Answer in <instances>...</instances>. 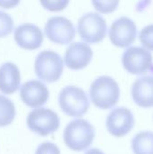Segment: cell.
Here are the masks:
<instances>
[{
	"mask_svg": "<svg viewBox=\"0 0 153 154\" xmlns=\"http://www.w3.org/2000/svg\"><path fill=\"white\" fill-rule=\"evenodd\" d=\"M96 135L94 126L85 119H76L68 124L64 129L65 144L72 151L87 150L93 143Z\"/></svg>",
	"mask_w": 153,
	"mask_h": 154,
	"instance_id": "6da1fadb",
	"label": "cell"
},
{
	"mask_svg": "<svg viewBox=\"0 0 153 154\" xmlns=\"http://www.w3.org/2000/svg\"><path fill=\"white\" fill-rule=\"evenodd\" d=\"M89 94L96 106L101 109H109L117 104L120 97V88L113 78L101 76L91 84Z\"/></svg>",
	"mask_w": 153,
	"mask_h": 154,
	"instance_id": "7a4b0ae2",
	"label": "cell"
},
{
	"mask_svg": "<svg viewBox=\"0 0 153 154\" xmlns=\"http://www.w3.org/2000/svg\"><path fill=\"white\" fill-rule=\"evenodd\" d=\"M59 104L66 115L78 117L87 112L89 99L82 88L76 86H67L59 94Z\"/></svg>",
	"mask_w": 153,
	"mask_h": 154,
	"instance_id": "3957f363",
	"label": "cell"
},
{
	"mask_svg": "<svg viewBox=\"0 0 153 154\" xmlns=\"http://www.w3.org/2000/svg\"><path fill=\"white\" fill-rule=\"evenodd\" d=\"M63 60L60 55L53 51H41L34 62V70L37 77L47 83L56 82L63 72Z\"/></svg>",
	"mask_w": 153,
	"mask_h": 154,
	"instance_id": "277c9868",
	"label": "cell"
},
{
	"mask_svg": "<svg viewBox=\"0 0 153 154\" xmlns=\"http://www.w3.org/2000/svg\"><path fill=\"white\" fill-rule=\"evenodd\" d=\"M26 124L32 132L41 136H47L59 129L60 121L57 113L51 109L39 107L30 112Z\"/></svg>",
	"mask_w": 153,
	"mask_h": 154,
	"instance_id": "5b68a950",
	"label": "cell"
},
{
	"mask_svg": "<svg viewBox=\"0 0 153 154\" xmlns=\"http://www.w3.org/2000/svg\"><path fill=\"white\" fill-rule=\"evenodd\" d=\"M106 20L97 13H87L78 22V34L87 43H97L104 40L106 34Z\"/></svg>",
	"mask_w": 153,
	"mask_h": 154,
	"instance_id": "8992f818",
	"label": "cell"
},
{
	"mask_svg": "<svg viewBox=\"0 0 153 154\" xmlns=\"http://www.w3.org/2000/svg\"><path fill=\"white\" fill-rule=\"evenodd\" d=\"M153 57L145 48L129 47L122 56V63L127 72L134 75H143L153 70Z\"/></svg>",
	"mask_w": 153,
	"mask_h": 154,
	"instance_id": "52a82bcc",
	"label": "cell"
},
{
	"mask_svg": "<svg viewBox=\"0 0 153 154\" xmlns=\"http://www.w3.org/2000/svg\"><path fill=\"white\" fill-rule=\"evenodd\" d=\"M45 35L51 42L58 44H69L75 38L76 30L73 23L64 16H52L48 19Z\"/></svg>",
	"mask_w": 153,
	"mask_h": 154,
	"instance_id": "ba28073f",
	"label": "cell"
},
{
	"mask_svg": "<svg viewBox=\"0 0 153 154\" xmlns=\"http://www.w3.org/2000/svg\"><path fill=\"white\" fill-rule=\"evenodd\" d=\"M137 27L133 20L122 16L116 19L109 29L111 42L120 48L130 46L136 39Z\"/></svg>",
	"mask_w": 153,
	"mask_h": 154,
	"instance_id": "9c48e42d",
	"label": "cell"
},
{
	"mask_svg": "<svg viewBox=\"0 0 153 154\" xmlns=\"http://www.w3.org/2000/svg\"><path fill=\"white\" fill-rule=\"evenodd\" d=\"M134 125V116L132 111L126 107L113 109L106 118V128L108 132L115 136L122 137L131 132Z\"/></svg>",
	"mask_w": 153,
	"mask_h": 154,
	"instance_id": "30bf717a",
	"label": "cell"
},
{
	"mask_svg": "<svg viewBox=\"0 0 153 154\" xmlns=\"http://www.w3.org/2000/svg\"><path fill=\"white\" fill-rule=\"evenodd\" d=\"M49 89L40 80L32 79L26 81L20 87V97L28 106L39 108L49 99Z\"/></svg>",
	"mask_w": 153,
	"mask_h": 154,
	"instance_id": "8fae6325",
	"label": "cell"
},
{
	"mask_svg": "<svg viewBox=\"0 0 153 154\" xmlns=\"http://www.w3.org/2000/svg\"><path fill=\"white\" fill-rule=\"evenodd\" d=\"M93 58L91 47L85 42H76L71 43L64 54L66 66L73 70H78L86 68Z\"/></svg>",
	"mask_w": 153,
	"mask_h": 154,
	"instance_id": "7c38bea8",
	"label": "cell"
},
{
	"mask_svg": "<svg viewBox=\"0 0 153 154\" xmlns=\"http://www.w3.org/2000/svg\"><path fill=\"white\" fill-rule=\"evenodd\" d=\"M14 38L21 48L25 50H35L41 46L43 33L39 26L33 23H24L14 29Z\"/></svg>",
	"mask_w": 153,
	"mask_h": 154,
	"instance_id": "4fadbf2b",
	"label": "cell"
},
{
	"mask_svg": "<svg viewBox=\"0 0 153 154\" xmlns=\"http://www.w3.org/2000/svg\"><path fill=\"white\" fill-rule=\"evenodd\" d=\"M133 101L141 107L153 106V76L139 78L132 87Z\"/></svg>",
	"mask_w": 153,
	"mask_h": 154,
	"instance_id": "5bb4252c",
	"label": "cell"
},
{
	"mask_svg": "<svg viewBox=\"0 0 153 154\" xmlns=\"http://www.w3.org/2000/svg\"><path fill=\"white\" fill-rule=\"evenodd\" d=\"M21 74L18 67L13 62H5L0 66V91L13 94L20 87Z\"/></svg>",
	"mask_w": 153,
	"mask_h": 154,
	"instance_id": "9a60e30c",
	"label": "cell"
},
{
	"mask_svg": "<svg viewBox=\"0 0 153 154\" xmlns=\"http://www.w3.org/2000/svg\"><path fill=\"white\" fill-rule=\"evenodd\" d=\"M132 149L134 154H153V133L141 132L132 140Z\"/></svg>",
	"mask_w": 153,
	"mask_h": 154,
	"instance_id": "2e32d148",
	"label": "cell"
},
{
	"mask_svg": "<svg viewBox=\"0 0 153 154\" xmlns=\"http://www.w3.org/2000/svg\"><path fill=\"white\" fill-rule=\"evenodd\" d=\"M16 110L14 103L5 96L0 95V126L10 125L15 117Z\"/></svg>",
	"mask_w": 153,
	"mask_h": 154,
	"instance_id": "e0dca14e",
	"label": "cell"
},
{
	"mask_svg": "<svg viewBox=\"0 0 153 154\" xmlns=\"http://www.w3.org/2000/svg\"><path fill=\"white\" fill-rule=\"evenodd\" d=\"M14 29V21L10 14L0 10V38L5 37L12 32Z\"/></svg>",
	"mask_w": 153,
	"mask_h": 154,
	"instance_id": "ac0fdd59",
	"label": "cell"
},
{
	"mask_svg": "<svg viewBox=\"0 0 153 154\" xmlns=\"http://www.w3.org/2000/svg\"><path fill=\"white\" fill-rule=\"evenodd\" d=\"M140 41L146 50L153 51V24L145 26L141 31Z\"/></svg>",
	"mask_w": 153,
	"mask_h": 154,
	"instance_id": "d6986e66",
	"label": "cell"
},
{
	"mask_svg": "<svg viewBox=\"0 0 153 154\" xmlns=\"http://www.w3.org/2000/svg\"><path fill=\"white\" fill-rule=\"evenodd\" d=\"M95 8L101 13H111L117 8L119 1H92Z\"/></svg>",
	"mask_w": 153,
	"mask_h": 154,
	"instance_id": "ffe728a7",
	"label": "cell"
},
{
	"mask_svg": "<svg viewBox=\"0 0 153 154\" xmlns=\"http://www.w3.org/2000/svg\"><path fill=\"white\" fill-rule=\"evenodd\" d=\"M41 5L52 12H57V11H61L63 10L68 5L69 1L68 0H51V1H41Z\"/></svg>",
	"mask_w": 153,
	"mask_h": 154,
	"instance_id": "44dd1931",
	"label": "cell"
},
{
	"mask_svg": "<svg viewBox=\"0 0 153 154\" xmlns=\"http://www.w3.org/2000/svg\"><path fill=\"white\" fill-rule=\"evenodd\" d=\"M35 154H60V152L55 143L44 142L38 146Z\"/></svg>",
	"mask_w": 153,
	"mask_h": 154,
	"instance_id": "7402d4cb",
	"label": "cell"
},
{
	"mask_svg": "<svg viewBox=\"0 0 153 154\" xmlns=\"http://www.w3.org/2000/svg\"><path fill=\"white\" fill-rule=\"evenodd\" d=\"M18 4L19 1H0V6L4 8H12Z\"/></svg>",
	"mask_w": 153,
	"mask_h": 154,
	"instance_id": "603a6c76",
	"label": "cell"
},
{
	"mask_svg": "<svg viewBox=\"0 0 153 154\" xmlns=\"http://www.w3.org/2000/svg\"><path fill=\"white\" fill-rule=\"evenodd\" d=\"M85 154H105L101 150L97 149V148H92V149H89L87 152H86Z\"/></svg>",
	"mask_w": 153,
	"mask_h": 154,
	"instance_id": "cb8c5ba5",
	"label": "cell"
}]
</instances>
